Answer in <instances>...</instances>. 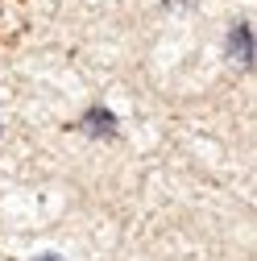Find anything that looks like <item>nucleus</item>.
<instances>
[{
  "label": "nucleus",
  "instance_id": "nucleus-1",
  "mask_svg": "<svg viewBox=\"0 0 257 261\" xmlns=\"http://www.w3.org/2000/svg\"><path fill=\"white\" fill-rule=\"evenodd\" d=\"M228 54L241 62V67H253V34H249V21H237L233 34H228Z\"/></svg>",
  "mask_w": 257,
  "mask_h": 261
},
{
  "label": "nucleus",
  "instance_id": "nucleus-2",
  "mask_svg": "<svg viewBox=\"0 0 257 261\" xmlns=\"http://www.w3.org/2000/svg\"><path fill=\"white\" fill-rule=\"evenodd\" d=\"M79 128H83L87 137H112V133H116V116H112L108 108H91V112L79 120Z\"/></svg>",
  "mask_w": 257,
  "mask_h": 261
},
{
  "label": "nucleus",
  "instance_id": "nucleus-3",
  "mask_svg": "<svg viewBox=\"0 0 257 261\" xmlns=\"http://www.w3.org/2000/svg\"><path fill=\"white\" fill-rule=\"evenodd\" d=\"M38 261H58V257H38Z\"/></svg>",
  "mask_w": 257,
  "mask_h": 261
}]
</instances>
